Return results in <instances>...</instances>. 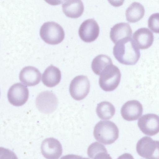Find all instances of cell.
<instances>
[{"label":"cell","instance_id":"cell-21","mask_svg":"<svg viewBox=\"0 0 159 159\" xmlns=\"http://www.w3.org/2000/svg\"><path fill=\"white\" fill-rule=\"evenodd\" d=\"M96 112L98 117L102 120H109L114 115L115 108L114 106L107 101L102 102L98 104Z\"/></svg>","mask_w":159,"mask_h":159},{"label":"cell","instance_id":"cell-6","mask_svg":"<svg viewBox=\"0 0 159 159\" xmlns=\"http://www.w3.org/2000/svg\"><path fill=\"white\" fill-rule=\"evenodd\" d=\"M90 88V82L87 77L83 75H78L71 81L69 92L73 99L80 101L86 97L89 92Z\"/></svg>","mask_w":159,"mask_h":159},{"label":"cell","instance_id":"cell-22","mask_svg":"<svg viewBox=\"0 0 159 159\" xmlns=\"http://www.w3.org/2000/svg\"><path fill=\"white\" fill-rule=\"evenodd\" d=\"M148 27L154 32L159 33V13L151 15L148 20Z\"/></svg>","mask_w":159,"mask_h":159},{"label":"cell","instance_id":"cell-1","mask_svg":"<svg viewBox=\"0 0 159 159\" xmlns=\"http://www.w3.org/2000/svg\"><path fill=\"white\" fill-rule=\"evenodd\" d=\"M113 53L116 59L125 65H135L139 61L140 51L131 38L123 39L116 43Z\"/></svg>","mask_w":159,"mask_h":159},{"label":"cell","instance_id":"cell-14","mask_svg":"<svg viewBox=\"0 0 159 159\" xmlns=\"http://www.w3.org/2000/svg\"><path fill=\"white\" fill-rule=\"evenodd\" d=\"M20 81L28 86H34L40 81L41 74L38 69L32 66H27L23 68L19 74Z\"/></svg>","mask_w":159,"mask_h":159},{"label":"cell","instance_id":"cell-20","mask_svg":"<svg viewBox=\"0 0 159 159\" xmlns=\"http://www.w3.org/2000/svg\"><path fill=\"white\" fill-rule=\"evenodd\" d=\"M113 64L112 61L108 56L101 54L96 56L93 60L91 68L95 74L100 75L103 70L108 66Z\"/></svg>","mask_w":159,"mask_h":159},{"label":"cell","instance_id":"cell-18","mask_svg":"<svg viewBox=\"0 0 159 159\" xmlns=\"http://www.w3.org/2000/svg\"><path fill=\"white\" fill-rule=\"evenodd\" d=\"M145 11L144 8L142 4L137 2H134L126 10V20L130 23L137 22L143 17Z\"/></svg>","mask_w":159,"mask_h":159},{"label":"cell","instance_id":"cell-3","mask_svg":"<svg viewBox=\"0 0 159 159\" xmlns=\"http://www.w3.org/2000/svg\"><path fill=\"white\" fill-rule=\"evenodd\" d=\"M99 84L101 88L107 92L112 91L118 86L121 74L118 68L113 64L107 66L100 75Z\"/></svg>","mask_w":159,"mask_h":159},{"label":"cell","instance_id":"cell-5","mask_svg":"<svg viewBox=\"0 0 159 159\" xmlns=\"http://www.w3.org/2000/svg\"><path fill=\"white\" fill-rule=\"evenodd\" d=\"M159 141L144 136L140 139L136 146L138 154L146 159H159Z\"/></svg>","mask_w":159,"mask_h":159},{"label":"cell","instance_id":"cell-26","mask_svg":"<svg viewBox=\"0 0 159 159\" xmlns=\"http://www.w3.org/2000/svg\"><path fill=\"white\" fill-rule=\"evenodd\" d=\"M83 159H89L88 158H87V157H84V158H83Z\"/></svg>","mask_w":159,"mask_h":159},{"label":"cell","instance_id":"cell-16","mask_svg":"<svg viewBox=\"0 0 159 159\" xmlns=\"http://www.w3.org/2000/svg\"><path fill=\"white\" fill-rule=\"evenodd\" d=\"M63 12L67 16L73 18L80 17L84 11V6L81 0H73L65 1L62 4Z\"/></svg>","mask_w":159,"mask_h":159},{"label":"cell","instance_id":"cell-2","mask_svg":"<svg viewBox=\"0 0 159 159\" xmlns=\"http://www.w3.org/2000/svg\"><path fill=\"white\" fill-rule=\"evenodd\" d=\"M119 129L113 122L101 120L95 125L93 134L95 139L105 145L113 143L118 138Z\"/></svg>","mask_w":159,"mask_h":159},{"label":"cell","instance_id":"cell-23","mask_svg":"<svg viewBox=\"0 0 159 159\" xmlns=\"http://www.w3.org/2000/svg\"><path fill=\"white\" fill-rule=\"evenodd\" d=\"M0 159H18L16 154L11 150L0 147Z\"/></svg>","mask_w":159,"mask_h":159},{"label":"cell","instance_id":"cell-12","mask_svg":"<svg viewBox=\"0 0 159 159\" xmlns=\"http://www.w3.org/2000/svg\"><path fill=\"white\" fill-rule=\"evenodd\" d=\"M143 112L142 105L136 100L127 101L123 105L121 109L122 117L128 121L137 120L142 115Z\"/></svg>","mask_w":159,"mask_h":159},{"label":"cell","instance_id":"cell-8","mask_svg":"<svg viewBox=\"0 0 159 159\" xmlns=\"http://www.w3.org/2000/svg\"><path fill=\"white\" fill-rule=\"evenodd\" d=\"M29 95L27 88L19 83L14 84L9 88L7 98L11 104L15 106H20L27 101Z\"/></svg>","mask_w":159,"mask_h":159},{"label":"cell","instance_id":"cell-17","mask_svg":"<svg viewBox=\"0 0 159 159\" xmlns=\"http://www.w3.org/2000/svg\"><path fill=\"white\" fill-rule=\"evenodd\" d=\"M61 79V73L57 67L51 65L45 70L42 76L43 84L48 87H53L57 85Z\"/></svg>","mask_w":159,"mask_h":159},{"label":"cell","instance_id":"cell-15","mask_svg":"<svg viewBox=\"0 0 159 159\" xmlns=\"http://www.w3.org/2000/svg\"><path fill=\"white\" fill-rule=\"evenodd\" d=\"M132 34V29L128 23L120 22L116 24L111 28L110 38L114 43L127 38H131Z\"/></svg>","mask_w":159,"mask_h":159},{"label":"cell","instance_id":"cell-13","mask_svg":"<svg viewBox=\"0 0 159 159\" xmlns=\"http://www.w3.org/2000/svg\"><path fill=\"white\" fill-rule=\"evenodd\" d=\"M133 39L139 48L146 49L152 44L154 36L152 32L148 28H141L135 31L133 34Z\"/></svg>","mask_w":159,"mask_h":159},{"label":"cell","instance_id":"cell-9","mask_svg":"<svg viewBox=\"0 0 159 159\" xmlns=\"http://www.w3.org/2000/svg\"><path fill=\"white\" fill-rule=\"evenodd\" d=\"M99 31V27L96 21L94 19H89L81 24L79 30V34L83 41L90 43L97 38Z\"/></svg>","mask_w":159,"mask_h":159},{"label":"cell","instance_id":"cell-24","mask_svg":"<svg viewBox=\"0 0 159 159\" xmlns=\"http://www.w3.org/2000/svg\"><path fill=\"white\" fill-rule=\"evenodd\" d=\"M61 159H83V158L77 155L69 154L62 157Z\"/></svg>","mask_w":159,"mask_h":159},{"label":"cell","instance_id":"cell-10","mask_svg":"<svg viewBox=\"0 0 159 159\" xmlns=\"http://www.w3.org/2000/svg\"><path fill=\"white\" fill-rule=\"evenodd\" d=\"M138 125L145 134L150 136L154 135L159 132V117L154 114L144 115L139 119Z\"/></svg>","mask_w":159,"mask_h":159},{"label":"cell","instance_id":"cell-25","mask_svg":"<svg viewBox=\"0 0 159 159\" xmlns=\"http://www.w3.org/2000/svg\"><path fill=\"white\" fill-rule=\"evenodd\" d=\"M117 159H134V158L131 154L125 153L119 156Z\"/></svg>","mask_w":159,"mask_h":159},{"label":"cell","instance_id":"cell-4","mask_svg":"<svg viewBox=\"0 0 159 159\" xmlns=\"http://www.w3.org/2000/svg\"><path fill=\"white\" fill-rule=\"evenodd\" d=\"M40 35L46 43L52 45L61 42L65 37V32L62 27L53 21L44 23L41 26Z\"/></svg>","mask_w":159,"mask_h":159},{"label":"cell","instance_id":"cell-11","mask_svg":"<svg viewBox=\"0 0 159 159\" xmlns=\"http://www.w3.org/2000/svg\"><path fill=\"white\" fill-rule=\"evenodd\" d=\"M41 148L43 155L47 159H58L62 153L61 143L53 138L44 139L42 143Z\"/></svg>","mask_w":159,"mask_h":159},{"label":"cell","instance_id":"cell-19","mask_svg":"<svg viewBox=\"0 0 159 159\" xmlns=\"http://www.w3.org/2000/svg\"><path fill=\"white\" fill-rule=\"evenodd\" d=\"M87 154L91 159H112L105 146L97 142L89 146Z\"/></svg>","mask_w":159,"mask_h":159},{"label":"cell","instance_id":"cell-7","mask_svg":"<svg viewBox=\"0 0 159 159\" xmlns=\"http://www.w3.org/2000/svg\"><path fill=\"white\" fill-rule=\"evenodd\" d=\"M58 103V99L55 94L49 91L40 93L35 101L38 109L40 112L45 114L53 112L56 109Z\"/></svg>","mask_w":159,"mask_h":159}]
</instances>
